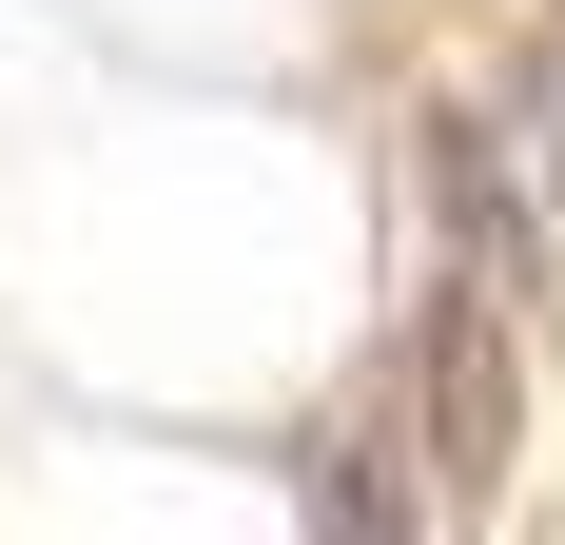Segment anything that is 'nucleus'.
<instances>
[{
  "mask_svg": "<svg viewBox=\"0 0 565 545\" xmlns=\"http://www.w3.org/2000/svg\"><path fill=\"white\" fill-rule=\"evenodd\" d=\"M409 389H429V488H449V506H508V429H526L508 292H449V312H429V351H409Z\"/></svg>",
  "mask_w": 565,
  "mask_h": 545,
  "instance_id": "1",
  "label": "nucleus"
},
{
  "mask_svg": "<svg viewBox=\"0 0 565 545\" xmlns=\"http://www.w3.org/2000/svg\"><path fill=\"white\" fill-rule=\"evenodd\" d=\"M508 157H526V215L565 234V40H546V58L508 78Z\"/></svg>",
  "mask_w": 565,
  "mask_h": 545,
  "instance_id": "4",
  "label": "nucleus"
},
{
  "mask_svg": "<svg viewBox=\"0 0 565 545\" xmlns=\"http://www.w3.org/2000/svg\"><path fill=\"white\" fill-rule=\"evenodd\" d=\"M429 215H449V292H526L546 215H526V175H508L488 117H429Z\"/></svg>",
  "mask_w": 565,
  "mask_h": 545,
  "instance_id": "2",
  "label": "nucleus"
},
{
  "mask_svg": "<svg viewBox=\"0 0 565 545\" xmlns=\"http://www.w3.org/2000/svg\"><path fill=\"white\" fill-rule=\"evenodd\" d=\"M312 545H409V468L391 448H312Z\"/></svg>",
  "mask_w": 565,
  "mask_h": 545,
  "instance_id": "3",
  "label": "nucleus"
}]
</instances>
